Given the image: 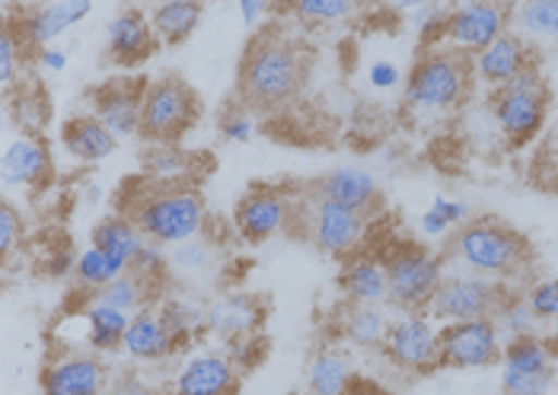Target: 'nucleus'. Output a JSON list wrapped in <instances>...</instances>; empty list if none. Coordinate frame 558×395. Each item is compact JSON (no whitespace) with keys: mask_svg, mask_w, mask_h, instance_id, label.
I'll return each instance as SVG.
<instances>
[{"mask_svg":"<svg viewBox=\"0 0 558 395\" xmlns=\"http://www.w3.org/2000/svg\"><path fill=\"white\" fill-rule=\"evenodd\" d=\"M306 74H310V54L294 36H288L278 26L258 29L243 51L240 74H236L240 106H246L256 115L278 112L301 92Z\"/></svg>","mask_w":558,"mask_h":395,"instance_id":"f257e3e1","label":"nucleus"},{"mask_svg":"<svg viewBox=\"0 0 558 395\" xmlns=\"http://www.w3.org/2000/svg\"><path fill=\"white\" fill-rule=\"evenodd\" d=\"M447 271H470L508 284L530 264V243L511 223L498 218H473L463 223L447 246Z\"/></svg>","mask_w":558,"mask_h":395,"instance_id":"f03ea898","label":"nucleus"},{"mask_svg":"<svg viewBox=\"0 0 558 395\" xmlns=\"http://www.w3.org/2000/svg\"><path fill=\"white\" fill-rule=\"evenodd\" d=\"M125 214L144 233V239L160 246H179L208 230V205L192 185H141L129 198Z\"/></svg>","mask_w":558,"mask_h":395,"instance_id":"7ed1b4c3","label":"nucleus"},{"mask_svg":"<svg viewBox=\"0 0 558 395\" xmlns=\"http://www.w3.org/2000/svg\"><path fill=\"white\" fill-rule=\"evenodd\" d=\"M473 61L440 45H425L405 74V106L415 115L437 119L460 109L473 89Z\"/></svg>","mask_w":558,"mask_h":395,"instance_id":"20e7f679","label":"nucleus"},{"mask_svg":"<svg viewBox=\"0 0 558 395\" xmlns=\"http://www.w3.org/2000/svg\"><path fill=\"white\" fill-rule=\"evenodd\" d=\"M367 223H371L367 214H357L339 201H329V198L316 195L313 188H306L301 198H294L291 226L301 230L303 239L313 249H319L323 256L351 259L367 236Z\"/></svg>","mask_w":558,"mask_h":395,"instance_id":"39448f33","label":"nucleus"},{"mask_svg":"<svg viewBox=\"0 0 558 395\" xmlns=\"http://www.w3.org/2000/svg\"><path fill=\"white\" fill-rule=\"evenodd\" d=\"M488 112L498 134L514 144L526 147L533 144L539 132L546 128V115H549V84L546 77L530 67L520 77H514L508 87L495 89L488 99Z\"/></svg>","mask_w":558,"mask_h":395,"instance_id":"423d86ee","label":"nucleus"},{"mask_svg":"<svg viewBox=\"0 0 558 395\" xmlns=\"http://www.w3.org/2000/svg\"><path fill=\"white\" fill-rule=\"evenodd\" d=\"M198 92L182 77L163 74L157 81H147L141 106V137L147 144H179L198 122Z\"/></svg>","mask_w":558,"mask_h":395,"instance_id":"0eeeda50","label":"nucleus"},{"mask_svg":"<svg viewBox=\"0 0 558 395\" xmlns=\"http://www.w3.org/2000/svg\"><path fill=\"white\" fill-rule=\"evenodd\" d=\"M384 264L389 277V307L399 312H425L447 274L444 256L415 243H399L389 249Z\"/></svg>","mask_w":558,"mask_h":395,"instance_id":"6e6552de","label":"nucleus"},{"mask_svg":"<svg viewBox=\"0 0 558 395\" xmlns=\"http://www.w3.org/2000/svg\"><path fill=\"white\" fill-rule=\"evenodd\" d=\"M508 284L470 274V271H447L437 294L430 297L428 312L450 325V322H470V319H492L508 297Z\"/></svg>","mask_w":558,"mask_h":395,"instance_id":"1a4fd4ad","label":"nucleus"},{"mask_svg":"<svg viewBox=\"0 0 558 395\" xmlns=\"http://www.w3.org/2000/svg\"><path fill=\"white\" fill-rule=\"evenodd\" d=\"M505 33H511V7L495 0H470L447 10L444 29L430 45L450 48L457 54L475 58L492 42H498Z\"/></svg>","mask_w":558,"mask_h":395,"instance_id":"9d476101","label":"nucleus"},{"mask_svg":"<svg viewBox=\"0 0 558 395\" xmlns=\"http://www.w3.org/2000/svg\"><path fill=\"white\" fill-rule=\"evenodd\" d=\"M380 354L392 370L425 377L440 367V322L430 312H399Z\"/></svg>","mask_w":558,"mask_h":395,"instance_id":"9b49d317","label":"nucleus"},{"mask_svg":"<svg viewBox=\"0 0 558 395\" xmlns=\"http://www.w3.org/2000/svg\"><path fill=\"white\" fill-rule=\"evenodd\" d=\"M505 335L495 319H470L440 325V367L447 370H485L501 363Z\"/></svg>","mask_w":558,"mask_h":395,"instance_id":"f8f14e48","label":"nucleus"},{"mask_svg":"<svg viewBox=\"0 0 558 395\" xmlns=\"http://www.w3.org/2000/svg\"><path fill=\"white\" fill-rule=\"evenodd\" d=\"M93 13L89 0H54L36 7H7V20L20 33V39L29 45V51H43L58 42L68 29L84 23Z\"/></svg>","mask_w":558,"mask_h":395,"instance_id":"ddd939ff","label":"nucleus"},{"mask_svg":"<svg viewBox=\"0 0 558 395\" xmlns=\"http://www.w3.org/2000/svg\"><path fill=\"white\" fill-rule=\"evenodd\" d=\"M291 220H294V198L284 188H271V185L250 188L233 211L236 236L253 246L284 233Z\"/></svg>","mask_w":558,"mask_h":395,"instance_id":"4468645a","label":"nucleus"},{"mask_svg":"<svg viewBox=\"0 0 558 395\" xmlns=\"http://www.w3.org/2000/svg\"><path fill=\"white\" fill-rule=\"evenodd\" d=\"M240 383H243V370L233 363L230 354L217 348H198L172 373L170 395H236Z\"/></svg>","mask_w":558,"mask_h":395,"instance_id":"2eb2a0df","label":"nucleus"},{"mask_svg":"<svg viewBox=\"0 0 558 395\" xmlns=\"http://www.w3.org/2000/svg\"><path fill=\"white\" fill-rule=\"evenodd\" d=\"M43 395H106L112 373L96 351H64L43 367Z\"/></svg>","mask_w":558,"mask_h":395,"instance_id":"dca6fc26","label":"nucleus"},{"mask_svg":"<svg viewBox=\"0 0 558 395\" xmlns=\"http://www.w3.org/2000/svg\"><path fill=\"white\" fill-rule=\"evenodd\" d=\"M147 81L137 77H112L89 92V112L116 134V140L141 137V106H144Z\"/></svg>","mask_w":558,"mask_h":395,"instance_id":"f3484780","label":"nucleus"},{"mask_svg":"<svg viewBox=\"0 0 558 395\" xmlns=\"http://www.w3.org/2000/svg\"><path fill=\"white\" fill-rule=\"evenodd\" d=\"M265 325V300L250 291H223L208 300V335L220 345L256 338Z\"/></svg>","mask_w":558,"mask_h":395,"instance_id":"a211bd4d","label":"nucleus"},{"mask_svg":"<svg viewBox=\"0 0 558 395\" xmlns=\"http://www.w3.org/2000/svg\"><path fill=\"white\" fill-rule=\"evenodd\" d=\"M54 176L51 150L39 134H16L3 144L0 153V178L3 188L39 192Z\"/></svg>","mask_w":558,"mask_h":395,"instance_id":"6ab92c4d","label":"nucleus"},{"mask_svg":"<svg viewBox=\"0 0 558 395\" xmlns=\"http://www.w3.org/2000/svg\"><path fill=\"white\" fill-rule=\"evenodd\" d=\"M160 48V39L154 36L150 13L141 7H125L119 10L109 26H106V58L119 67H134L154 58Z\"/></svg>","mask_w":558,"mask_h":395,"instance_id":"aec40b11","label":"nucleus"},{"mask_svg":"<svg viewBox=\"0 0 558 395\" xmlns=\"http://www.w3.org/2000/svg\"><path fill=\"white\" fill-rule=\"evenodd\" d=\"M473 61V81L488 87L492 92L508 87L523 71L536 67L533 45H526L517 33H505L498 42H492L485 51H478Z\"/></svg>","mask_w":558,"mask_h":395,"instance_id":"412c9836","label":"nucleus"},{"mask_svg":"<svg viewBox=\"0 0 558 395\" xmlns=\"http://www.w3.org/2000/svg\"><path fill=\"white\" fill-rule=\"evenodd\" d=\"M122 351L129 354V360L137 367H160L179 351V345L170 335L167 322L160 319L157 307H147L131 316Z\"/></svg>","mask_w":558,"mask_h":395,"instance_id":"4be33fe9","label":"nucleus"},{"mask_svg":"<svg viewBox=\"0 0 558 395\" xmlns=\"http://www.w3.org/2000/svg\"><path fill=\"white\" fill-rule=\"evenodd\" d=\"M316 195L329 198V201H339L344 208L357 211V214H374L384 201L380 195V185L374 173L361 170V166H336L329 170L326 176H319L313 185H310Z\"/></svg>","mask_w":558,"mask_h":395,"instance_id":"5701e85b","label":"nucleus"},{"mask_svg":"<svg viewBox=\"0 0 558 395\" xmlns=\"http://www.w3.org/2000/svg\"><path fill=\"white\" fill-rule=\"evenodd\" d=\"M339 287L348 307H384L389 304V277L384 259L374 256H351L344 259Z\"/></svg>","mask_w":558,"mask_h":395,"instance_id":"b1692460","label":"nucleus"},{"mask_svg":"<svg viewBox=\"0 0 558 395\" xmlns=\"http://www.w3.org/2000/svg\"><path fill=\"white\" fill-rule=\"evenodd\" d=\"M61 147H64V153L74 163L99 166V163H106L116 153L119 140L93 112H86V115H71L61 125Z\"/></svg>","mask_w":558,"mask_h":395,"instance_id":"393cba45","label":"nucleus"},{"mask_svg":"<svg viewBox=\"0 0 558 395\" xmlns=\"http://www.w3.org/2000/svg\"><path fill=\"white\" fill-rule=\"evenodd\" d=\"M157 312L167 322V329H170V335L175 338L179 348L198 342L208 332V300H202L195 294H182V291L179 294L175 291L160 294Z\"/></svg>","mask_w":558,"mask_h":395,"instance_id":"a878e982","label":"nucleus"},{"mask_svg":"<svg viewBox=\"0 0 558 395\" xmlns=\"http://www.w3.org/2000/svg\"><path fill=\"white\" fill-rule=\"evenodd\" d=\"M354 386V363L339 345H323L306 363L310 395H348Z\"/></svg>","mask_w":558,"mask_h":395,"instance_id":"bb28decb","label":"nucleus"},{"mask_svg":"<svg viewBox=\"0 0 558 395\" xmlns=\"http://www.w3.org/2000/svg\"><path fill=\"white\" fill-rule=\"evenodd\" d=\"M141 166L150 185H167V188L189 185L198 176V160L179 144H150L141 157Z\"/></svg>","mask_w":558,"mask_h":395,"instance_id":"cd10ccee","label":"nucleus"},{"mask_svg":"<svg viewBox=\"0 0 558 395\" xmlns=\"http://www.w3.org/2000/svg\"><path fill=\"white\" fill-rule=\"evenodd\" d=\"M392 316L384 307H348L339 325V335L354 351H380L389 335Z\"/></svg>","mask_w":558,"mask_h":395,"instance_id":"c85d7f7f","label":"nucleus"},{"mask_svg":"<svg viewBox=\"0 0 558 395\" xmlns=\"http://www.w3.org/2000/svg\"><path fill=\"white\" fill-rule=\"evenodd\" d=\"M205 20V7L198 0H163L150 10V26L160 45H182L195 36Z\"/></svg>","mask_w":558,"mask_h":395,"instance_id":"c756f323","label":"nucleus"},{"mask_svg":"<svg viewBox=\"0 0 558 395\" xmlns=\"http://www.w3.org/2000/svg\"><path fill=\"white\" fill-rule=\"evenodd\" d=\"M81 316H84V332L89 351L112 354L122 348L131 322L129 312H122V309L116 307H106V304L86 297V307Z\"/></svg>","mask_w":558,"mask_h":395,"instance_id":"7c9ffc66","label":"nucleus"},{"mask_svg":"<svg viewBox=\"0 0 558 395\" xmlns=\"http://www.w3.org/2000/svg\"><path fill=\"white\" fill-rule=\"evenodd\" d=\"M144 243H147L144 233L134 226V220L129 214H109V218H102L93 226V236H89V246L102 249L106 256L119 259V262L129 264V268Z\"/></svg>","mask_w":558,"mask_h":395,"instance_id":"2f4dec72","label":"nucleus"},{"mask_svg":"<svg viewBox=\"0 0 558 395\" xmlns=\"http://www.w3.org/2000/svg\"><path fill=\"white\" fill-rule=\"evenodd\" d=\"M511 33L526 45L556 42L558 0H520L511 7Z\"/></svg>","mask_w":558,"mask_h":395,"instance_id":"473e14b6","label":"nucleus"},{"mask_svg":"<svg viewBox=\"0 0 558 395\" xmlns=\"http://www.w3.org/2000/svg\"><path fill=\"white\" fill-rule=\"evenodd\" d=\"M89 300H99V304H106V307H116L122 309V312H129V316H134V312H141V309L157 307L160 294H157V284L144 281L141 274H134L129 268L122 277H116V281H109L102 291L89 294Z\"/></svg>","mask_w":558,"mask_h":395,"instance_id":"72a5a7b5","label":"nucleus"},{"mask_svg":"<svg viewBox=\"0 0 558 395\" xmlns=\"http://www.w3.org/2000/svg\"><path fill=\"white\" fill-rule=\"evenodd\" d=\"M556 354L543 335H520L508 338L501 351V370L505 373H553Z\"/></svg>","mask_w":558,"mask_h":395,"instance_id":"f704fd0d","label":"nucleus"},{"mask_svg":"<svg viewBox=\"0 0 558 395\" xmlns=\"http://www.w3.org/2000/svg\"><path fill=\"white\" fill-rule=\"evenodd\" d=\"M29 54L36 58V51H29V45L20 39V33L13 29L10 20H3L0 29V87L7 96H13L20 87H26V71H29Z\"/></svg>","mask_w":558,"mask_h":395,"instance_id":"c9c22d12","label":"nucleus"},{"mask_svg":"<svg viewBox=\"0 0 558 395\" xmlns=\"http://www.w3.org/2000/svg\"><path fill=\"white\" fill-rule=\"evenodd\" d=\"M129 271V264H122L119 259H112V256H106L102 249H96V246H86L84 252L77 256V268H74V284L84 291L86 297L89 294H96V291H102L109 281H116V277H122Z\"/></svg>","mask_w":558,"mask_h":395,"instance_id":"e433bc0d","label":"nucleus"},{"mask_svg":"<svg viewBox=\"0 0 558 395\" xmlns=\"http://www.w3.org/2000/svg\"><path fill=\"white\" fill-rule=\"evenodd\" d=\"M298 26H336L357 13L354 0H294L284 7Z\"/></svg>","mask_w":558,"mask_h":395,"instance_id":"4c0bfd02","label":"nucleus"},{"mask_svg":"<svg viewBox=\"0 0 558 395\" xmlns=\"http://www.w3.org/2000/svg\"><path fill=\"white\" fill-rule=\"evenodd\" d=\"M215 262H217V246H215V239L208 236V230L170 249L172 271H179V274H202V271H208Z\"/></svg>","mask_w":558,"mask_h":395,"instance_id":"58836bf2","label":"nucleus"},{"mask_svg":"<svg viewBox=\"0 0 558 395\" xmlns=\"http://www.w3.org/2000/svg\"><path fill=\"white\" fill-rule=\"evenodd\" d=\"M492 319H495V325H498V332H501L505 338L539 335V322H536L533 309L526 304V297H523V294H514V291L505 297V304L498 307V312H495Z\"/></svg>","mask_w":558,"mask_h":395,"instance_id":"ea45409f","label":"nucleus"},{"mask_svg":"<svg viewBox=\"0 0 558 395\" xmlns=\"http://www.w3.org/2000/svg\"><path fill=\"white\" fill-rule=\"evenodd\" d=\"M10 115H13L20 134H36L45 125V119L51 115V109L39 89L20 87L10 96Z\"/></svg>","mask_w":558,"mask_h":395,"instance_id":"a19ab883","label":"nucleus"},{"mask_svg":"<svg viewBox=\"0 0 558 395\" xmlns=\"http://www.w3.org/2000/svg\"><path fill=\"white\" fill-rule=\"evenodd\" d=\"M131 271H134V274H141L144 281H150V284L163 287V284H167V277H170V271H172L167 246H160V243H150V239H147V243L141 246V252L134 256Z\"/></svg>","mask_w":558,"mask_h":395,"instance_id":"79ce46f5","label":"nucleus"},{"mask_svg":"<svg viewBox=\"0 0 558 395\" xmlns=\"http://www.w3.org/2000/svg\"><path fill=\"white\" fill-rule=\"evenodd\" d=\"M217 132H220V137L227 144H250L258 132L256 112H250L246 106L233 102L230 109H223V115L217 122Z\"/></svg>","mask_w":558,"mask_h":395,"instance_id":"37998d69","label":"nucleus"},{"mask_svg":"<svg viewBox=\"0 0 558 395\" xmlns=\"http://www.w3.org/2000/svg\"><path fill=\"white\" fill-rule=\"evenodd\" d=\"M523 297L539 325H558V277H543L530 284Z\"/></svg>","mask_w":558,"mask_h":395,"instance_id":"c03bdc74","label":"nucleus"},{"mask_svg":"<svg viewBox=\"0 0 558 395\" xmlns=\"http://www.w3.org/2000/svg\"><path fill=\"white\" fill-rule=\"evenodd\" d=\"M23 236H26V220L10 198H3L0 201V256H3V262L13 259L16 246H23Z\"/></svg>","mask_w":558,"mask_h":395,"instance_id":"a18cd8bd","label":"nucleus"},{"mask_svg":"<svg viewBox=\"0 0 558 395\" xmlns=\"http://www.w3.org/2000/svg\"><path fill=\"white\" fill-rule=\"evenodd\" d=\"M556 373H505L501 370V390L505 395H549Z\"/></svg>","mask_w":558,"mask_h":395,"instance_id":"49530a36","label":"nucleus"},{"mask_svg":"<svg viewBox=\"0 0 558 395\" xmlns=\"http://www.w3.org/2000/svg\"><path fill=\"white\" fill-rule=\"evenodd\" d=\"M447 10H450V7H440V3H422V7L412 10V26L428 39V45L440 36L444 20H447Z\"/></svg>","mask_w":558,"mask_h":395,"instance_id":"de8ad7c7","label":"nucleus"},{"mask_svg":"<svg viewBox=\"0 0 558 395\" xmlns=\"http://www.w3.org/2000/svg\"><path fill=\"white\" fill-rule=\"evenodd\" d=\"M402 67L396 64V61H389V58H377V61H371V67H367V84L377 89V92H389V89H399L402 87Z\"/></svg>","mask_w":558,"mask_h":395,"instance_id":"09e8293b","label":"nucleus"},{"mask_svg":"<svg viewBox=\"0 0 558 395\" xmlns=\"http://www.w3.org/2000/svg\"><path fill=\"white\" fill-rule=\"evenodd\" d=\"M106 395H163V393H160V390L154 386V380H147L144 373L122 370V373H116V377H112V383H109Z\"/></svg>","mask_w":558,"mask_h":395,"instance_id":"8fccbe9b","label":"nucleus"},{"mask_svg":"<svg viewBox=\"0 0 558 395\" xmlns=\"http://www.w3.org/2000/svg\"><path fill=\"white\" fill-rule=\"evenodd\" d=\"M223 351L233 357V363L243 370V377L262 363V357H265V345H262V338H243V342H233V345H223Z\"/></svg>","mask_w":558,"mask_h":395,"instance_id":"3c124183","label":"nucleus"},{"mask_svg":"<svg viewBox=\"0 0 558 395\" xmlns=\"http://www.w3.org/2000/svg\"><path fill=\"white\" fill-rule=\"evenodd\" d=\"M236 13H240L243 26L258 29L265 23V16H271V3L268 0H240L236 3Z\"/></svg>","mask_w":558,"mask_h":395,"instance_id":"603ef678","label":"nucleus"},{"mask_svg":"<svg viewBox=\"0 0 558 395\" xmlns=\"http://www.w3.org/2000/svg\"><path fill=\"white\" fill-rule=\"evenodd\" d=\"M36 64H39L43 71H48V74H64V71H68V51L58 48V45L43 48V51H36Z\"/></svg>","mask_w":558,"mask_h":395,"instance_id":"864d4df0","label":"nucleus"},{"mask_svg":"<svg viewBox=\"0 0 558 395\" xmlns=\"http://www.w3.org/2000/svg\"><path fill=\"white\" fill-rule=\"evenodd\" d=\"M77 256L81 252H74V249H61V252H54L51 256V262H48V271L54 274V277H74V268H77Z\"/></svg>","mask_w":558,"mask_h":395,"instance_id":"5fc2aeb1","label":"nucleus"},{"mask_svg":"<svg viewBox=\"0 0 558 395\" xmlns=\"http://www.w3.org/2000/svg\"><path fill=\"white\" fill-rule=\"evenodd\" d=\"M539 173L546 178H553V182H558V132L549 137V144H546V150H543Z\"/></svg>","mask_w":558,"mask_h":395,"instance_id":"6e6d98bb","label":"nucleus"},{"mask_svg":"<svg viewBox=\"0 0 558 395\" xmlns=\"http://www.w3.org/2000/svg\"><path fill=\"white\" fill-rule=\"evenodd\" d=\"M348 395H387L384 390H377V386H364V383H357L354 380V386L348 390Z\"/></svg>","mask_w":558,"mask_h":395,"instance_id":"4d7b16f0","label":"nucleus"}]
</instances>
